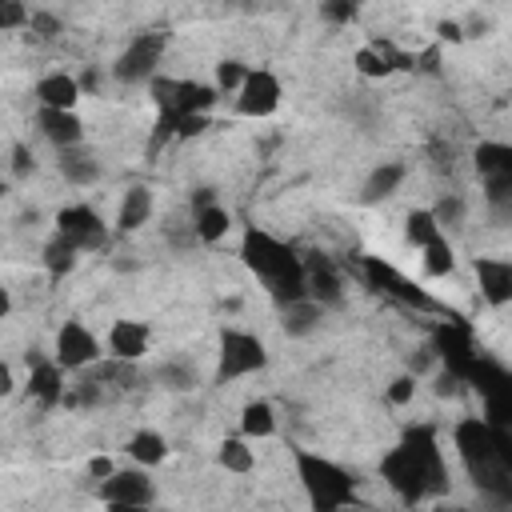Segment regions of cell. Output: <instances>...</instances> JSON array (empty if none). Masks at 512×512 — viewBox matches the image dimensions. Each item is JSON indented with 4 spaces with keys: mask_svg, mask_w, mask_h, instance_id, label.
Wrapping results in <instances>:
<instances>
[{
    "mask_svg": "<svg viewBox=\"0 0 512 512\" xmlns=\"http://www.w3.org/2000/svg\"><path fill=\"white\" fill-rule=\"evenodd\" d=\"M380 476L400 492L404 504H416L428 492H440L444 488V456L436 448V432L428 424L408 428L404 440L380 460Z\"/></svg>",
    "mask_w": 512,
    "mask_h": 512,
    "instance_id": "1",
    "label": "cell"
},
{
    "mask_svg": "<svg viewBox=\"0 0 512 512\" xmlns=\"http://www.w3.org/2000/svg\"><path fill=\"white\" fill-rule=\"evenodd\" d=\"M456 452L468 468V476L476 480V488H484L496 500H512V464L496 440V428L480 416H468L456 424Z\"/></svg>",
    "mask_w": 512,
    "mask_h": 512,
    "instance_id": "2",
    "label": "cell"
},
{
    "mask_svg": "<svg viewBox=\"0 0 512 512\" xmlns=\"http://www.w3.org/2000/svg\"><path fill=\"white\" fill-rule=\"evenodd\" d=\"M240 256L244 264L264 280V288L276 296V304H288V300H300L308 296V284H304V260L280 244L276 236L260 232V228H248L244 232V244H240Z\"/></svg>",
    "mask_w": 512,
    "mask_h": 512,
    "instance_id": "3",
    "label": "cell"
},
{
    "mask_svg": "<svg viewBox=\"0 0 512 512\" xmlns=\"http://www.w3.org/2000/svg\"><path fill=\"white\" fill-rule=\"evenodd\" d=\"M296 472H300V484H304V492H308V500L316 504V508H344V504H352V488H356V480L340 468V464H332V460H324V456H316V452H296Z\"/></svg>",
    "mask_w": 512,
    "mask_h": 512,
    "instance_id": "4",
    "label": "cell"
},
{
    "mask_svg": "<svg viewBox=\"0 0 512 512\" xmlns=\"http://www.w3.org/2000/svg\"><path fill=\"white\" fill-rule=\"evenodd\" d=\"M220 88H208V84H196V80H152V96H156V108H160V124L156 132H176L180 120L188 116H200L212 100H216Z\"/></svg>",
    "mask_w": 512,
    "mask_h": 512,
    "instance_id": "5",
    "label": "cell"
},
{
    "mask_svg": "<svg viewBox=\"0 0 512 512\" xmlns=\"http://www.w3.org/2000/svg\"><path fill=\"white\" fill-rule=\"evenodd\" d=\"M264 364H268V352L252 332L224 328V336H220V368H216L220 384L236 380V376H248V372H260Z\"/></svg>",
    "mask_w": 512,
    "mask_h": 512,
    "instance_id": "6",
    "label": "cell"
},
{
    "mask_svg": "<svg viewBox=\"0 0 512 512\" xmlns=\"http://www.w3.org/2000/svg\"><path fill=\"white\" fill-rule=\"evenodd\" d=\"M360 272H364V284H368V288H376V292H384V296H396V300H404L408 308H420V312H436V308H440L424 288H416L412 280H404V276H400L392 264H384L380 256H364Z\"/></svg>",
    "mask_w": 512,
    "mask_h": 512,
    "instance_id": "7",
    "label": "cell"
},
{
    "mask_svg": "<svg viewBox=\"0 0 512 512\" xmlns=\"http://www.w3.org/2000/svg\"><path fill=\"white\" fill-rule=\"evenodd\" d=\"M160 56H164V32H140V36L128 40V48L120 52V60H116V76H120L124 84L152 80Z\"/></svg>",
    "mask_w": 512,
    "mask_h": 512,
    "instance_id": "8",
    "label": "cell"
},
{
    "mask_svg": "<svg viewBox=\"0 0 512 512\" xmlns=\"http://www.w3.org/2000/svg\"><path fill=\"white\" fill-rule=\"evenodd\" d=\"M280 108V80L268 72V68H256V72H248V80L240 84V92H236V112L240 116H272Z\"/></svg>",
    "mask_w": 512,
    "mask_h": 512,
    "instance_id": "9",
    "label": "cell"
},
{
    "mask_svg": "<svg viewBox=\"0 0 512 512\" xmlns=\"http://www.w3.org/2000/svg\"><path fill=\"white\" fill-rule=\"evenodd\" d=\"M96 356H100V344H96V336L80 320H68L56 332V360H60V368H84Z\"/></svg>",
    "mask_w": 512,
    "mask_h": 512,
    "instance_id": "10",
    "label": "cell"
},
{
    "mask_svg": "<svg viewBox=\"0 0 512 512\" xmlns=\"http://www.w3.org/2000/svg\"><path fill=\"white\" fill-rule=\"evenodd\" d=\"M100 500H104V504H116V508L152 504V480H148L144 472H112V476L100 484Z\"/></svg>",
    "mask_w": 512,
    "mask_h": 512,
    "instance_id": "11",
    "label": "cell"
},
{
    "mask_svg": "<svg viewBox=\"0 0 512 512\" xmlns=\"http://www.w3.org/2000/svg\"><path fill=\"white\" fill-rule=\"evenodd\" d=\"M56 232L68 236V240H76L80 248H100V244H104V220H100L88 204L64 208V212L56 216Z\"/></svg>",
    "mask_w": 512,
    "mask_h": 512,
    "instance_id": "12",
    "label": "cell"
},
{
    "mask_svg": "<svg viewBox=\"0 0 512 512\" xmlns=\"http://www.w3.org/2000/svg\"><path fill=\"white\" fill-rule=\"evenodd\" d=\"M476 284H480V296L500 308L512 300V260H500V256H476Z\"/></svg>",
    "mask_w": 512,
    "mask_h": 512,
    "instance_id": "13",
    "label": "cell"
},
{
    "mask_svg": "<svg viewBox=\"0 0 512 512\" xmlns=\"http://www.w3.org/2000/svg\"><path fill=\"white\" fill-rule=\"evenodd\" d=\"M36 124H40V132H44L56 148H76V144L84 140V124L76 120L72 108H48V104H40Z\"/></svg>",
    "mask_w": 512,
    "mask_h": 512,
    "instance_id": "14",
    "label": "cell"
},
{
    "mask_svg": "<svg viewBox=\"0 0 512 512\" xmlns=\"http://www.w3.org/2000/svg\"><path fill=\"white\" fill-rule=\"evenodd\" d=\"M304 284H308V296L320 300V304H340V276L336 268L324 260V256H308L304 260Z\"/></svg>",
    "mask_w": 512,
    "mask_h": 512,
    "instance_id": "15",
    "label": "cell"
},
{
    "mask_svg": "<svg viewBox=\"0 0 512 512\" xmlns=\"http://www.w3.org/2000/svg\"><path fill=\"white\" fill-rule=\"evenodd\" d=\"M108 348L116 360H140L148 352V328L140 320H116L108 332Z\"/></svg>",
    "mask_w": 512,
    "mask_h": 512,
    "instance_id": "16",
    "label": "cell"
},
{
    "mask_svg": "<svg viewBox=\"0 0 512 512\" xmlns=\"http://www.w3.org/2000/svg\"><path fill=\"white\" fill-rule=\"evenodd\" d=\"M284 312H280V324H284V332L288 336H308L312 328H320V300H312V296H300V300H288V304H280Z\"/></svg>",
    "mask_w": 512,
    "mask_h": 512,
    "instance_id": "17",
    "label": "cell"
},
{
    "mask_svg": "<svg viewBox=\"0 0 512 512\" xmlns=\"http://www.w3.org/2000/svg\"><path fill=\"white\" fill-rule=\"evenodd\" d=\"M28 392H32L36 400H44V404L64 400V376H60V360H40V364H32Z\"/></svg>",
    "mask_w": 512,
    "mask_h": 512,
    "instance_id": "18",
    "label": "cell"
},
{
    "mask_svg": "<svg viewBox=\"0 0 512 512\" xmlns=\"http://www.w3.org/2000/svg\"><path fill=\"white\" fill-rule=\"evenodd\" d=\"M148 216H152V192H148L144 184L128 188L124 200H120V212H116V228H120V232H132V228H140Z\"/></svg>",
    "mask_w": 512,
    "mask_h": 512,
    "instance_id": "19",
    "label": "cell"
},
{
    "mask_svg": "<svg viewBox=\"0 0 512 512\" xmlns=\"http://www.w3.org/2000/svg\"><path fill=\"white\" fill-rule=\"evenodd\" d=\"M36 100L48 104V108H72V104L80 100V84H76L72 76H64V72L44 76V80L36 84Z\"/></svg>",
    "mask_w": 512,
    "mask_h": 512,
    "instance_id": "20",
    "label": "cell"
},
{
    "mask_svg": "<svg viewBox=\"0 0 512 512\" xmlns=\"http://www.w3.org/2000/svg\"><path fill=\"white\" fill-rule=\"evenodd\" d=\"M476 172H480V180L508 176L512 172V144H496V140L480 144L476 148Z\"/></svg>",
    "mask_w": 512,
    "mask_h": 512,
    "instance_id": "21",
    "label": "cell"
},
{
    "mask_svg": "<svg viewBox=\"0 0 512 512\" xmlns=\"http://www.w3.org/2000/svg\"><path fill=\"white\" fill-rule=\"evenodd\" d=\"M400 180H404V164L388 160V164H380V168H376V172L364 180V192H360V200H364V204H376V200L392 196Z\"/></svg>",
    "mask_w": 512,
    "mask_h": 512,
    "instance_id": "22",
    "label": "cell"
},
{
    "mask_svg": "<svg viewBox=\"0 0 512 512\" xmlns=\"http://www.w3.org/2000/svg\"><path fill=\"white\" fill-rule=\"evenodd\" d=\"M60 172L72 184H92L100 176V164L88 152H80V148H60Z\"/></svg>",
    "mask_w": 512,
    "mask_h": 512,
    "instance_id": "23",
    "label": "cell"
},
{
    "mask_svg": "<svg viewBox=\"0 0 512 512\" xmlns=\"http://www.w3.org/2000/svg\"><path fill=\"white\" fill-rule=\"evenodd\" d=\"M228 224H232V220H228V212H224L220 204H212V200H208V204H200V208H196V224H192V228H196V236H200L204 244H216V240H224Z\"/></svg>",
    "mask_w": 512,
    "mask_h": 512,
    "instance_id": "24",
    "label": "cell"
},
{
    "mask_svg": "<svg viewBox=\"0 0 512 512\" xmlns=\"http://www.w3.org/2000/svg\"><path fill=\"white\" fill-rule=\"evenodd\" d=\"M240 432H244V436H252V440H264V436H272V432H276V416H272V404H264V400H252V404H244V412H240Z\"/></svg>",
    "mask_w": 512,
    "mask_h": 512,
    "instance_id": "25",
    "label": "cell"
},
{
    "mask_svg": "<svg viewBox=\"0 0 512 512\" xmlns=\"http://www.w3.org/2000/svg\"><path fill=\"white\" fill-rule=\"evenodd\" d=\"M76 252H80V244L56 232V240H48V244H44V268H48L52 276H64V272H72Z\"/></svg>",
    "mask_w": 512,
    "mask_h": 512,
    "instance_id": "26",
    "label": "cell"
},
{
    "mask_svg": "<svg viewBox=\"0 0 512 512\" xmlns=\"http://www.w3.org/2000/svg\"><path fill=\"white\" fill-rule=\"evenodd\" d=\"M128 452H132V460H140V464H160V460L168 456V440H164L160 432H136V436L128 440Z\"/></svg>",
    "mask_w": 512,
    "mask_h": 512,
    "instance_id": "27",
    "label": "cell"
},
{
    "mask_svg": "<svg viewBox=\"0 0 512 512\" xmlns=\"http://www.w3.org/2000/svg\"><path fill=\"white\" fill-rule=\"evenodd\" d=\"M356 68H360L364 76H388V72L396 68V56H392V48L372 44V48H360V52H356Z\"/></svg>",
    "mask_w": 512,
    "mask_h": 512,
    "instance_id": "28",
    "label": "cell"
},
{
    "mask_svg": "<svg viewBox=\"0 0 512 512\" xmlns=\"http://www.w3.org/2000/svg\"><path fill=\"white\" fill-rule=\"evenodd\" d=\"M456 268V252H452V244L440 236V240H432V244H424V272L428 276H448Z\"/></svg>",
    "mask_w": 512,
    "mask_h": 512,
    "instance_id": "29",
    "label": "cell"
},
{
    "mask_svg": "<svg viewBox=\"0 0 512 512\" xmlns=\"http://www.w3.org/2000/svg\"><path fill=\"white\" fill-rule=\"evenodd\" d=\"M404 232H408V240L412 244H432V240H440V220H436V212H412L408 216V224H404Z\"/></svg>",
    "mask_w": 512,
    "mask_h": 512,
    "instance_id": "30",
    "label": "cell"
},
{
    "mask_svg": "<svg viewBox=\"0 0 512 512\" xmlns=\"http://www.w3.org/2000/svg\"><path fill=\"white\" fill-rule=\"evenodd\" d=\"M220 464H224L228 472H252L256 456H252V448H248L244 440H224V444H220Z\"/></svg>",
    "mask_w": 512,
    "mask_h": 512,
    "instance_id": "31",
    "label": "cell"
},
{
    "mask_svg": "<svg viewBox=\"0 0 512 512\" xmlns=\"http://www.w3.org/2000/svg\"><path fill=\"white\" fill-rule=\"evenodd\" d=\"M484 196L496 212L512 216V172L508 176H496V180H484Z\"/></svg>",
    "mask_w": 512,
    "mask_h": 512,
    "instance_id": "32",
    "label": "cell"
},
{
    "mask_svg": "<svg viewBox=\"0 0 512 512\" xmlns=\"http://www.w3.org/2000/svg\"><path fill=\"white\" fill-rule=\"evenodd\" d=\"M156 380H160L164 388H172V392H188V388L196 384V372H192L188 364H164V368L156 372Z\"/></svg>",
    "mask_w": 512,
    "mask_h": 512,
    "instance_id": "33",
    "label": "cell"
},
{
    "mask_svg": "<svg viewBox=\"0 0 512 512\" xmlns=\"http://www.w3.org/2000/svg\"><path fill=\"white\" fill-rule=\"evenodd\" d=\"M320 20H328V24H352L356 20V0H320Z\"/></svg>",
    "mask_w": 512,
    "mask_h": 512,
    "instance_id": "34",
    "label": "cell"
},
{
    "mask_svg": "<svg viewBox=\"0 0 512 512\" xmlns=\"http://www.w3.org/2000/svg\"><path fill=\"white\" fill-rule=\"evenodd\" d=\"M248 80V72L236 64V60H224V64H216V88L220 92H240V84Z\"/></svg>",
    "mask_w": 512,
    "mask_h": 512,
    "instance_id": "35",
    "label": "cell"
},
{
    "mask_svg": "<svg viewBox=\"0 0 512 512\" xmlns=\"http://www.w3.org/2000/svg\"><path fill=\"white\" fill-rule=\"evenodd\" d=\"M460 216H464L460 196H444V200L436 204V220H440V228H444V224H460Z\"/></svg>",
    "mask_w": 512,
    "mask_h": 512,
    "instance_id": "36",
    "label": "cell"
},
{
    "mask_svg": "<svg viewBox=\"0 0 512 512\" xmlns=\"http://www.w3.org/2000/svg\"><path fill=\"white\" fill-rule=\"evenodd\" d=\"M412 396H416V380H412V376H396V380L388 384V400H392V404H408Z\"/></svg>",
    "mask_w": 512,
    "mask_h": 512,
    "instance_id": "37",
    "label": "cell"
},
{
    "mask_svg": "<svg viewBox=\"0 0 512 512\" xmlns=\"http://www.w3.org/2000/svg\"><path fill=\"white\" fill-rule=\"evenodd\" d=\"M28 28H32L36 36H44V40L60 32V24H56V16H44V12H40V16H28Z\"/></svg>",
    "mask_w": 512,
    "mask_h": 512,
    "instance_id": "38",
    "label": "cell"
},
{
    "mask_svg": "<svg viewBox=\"0 0 512 512\" xmlns=\"http://www.w3.org/2000/svg\"><path fill=\"white\" fill-rule=\"evenodd\" d=\"M12 172H16V176H28V172H32V152H28L24 144L12 148Z\"/></svg>",
    "mask_w": 512,
    "mask_h": 512,
    "instance_id": "39",
    "label": "cell"
},
{
    "mask_svg": "<svg viewBox=\"0 0 512 512\" xmlns=\"http://www.w3.org/2000/svg\"><path fill=\"white\" fill-rule=\"evenodd\" d=\"M24 20V8H20V0H4V28H16Z\"/></svg>",
    "mask_w": 512,
    "mask_h": 512,
    "instance_id": "40",
    "label": "cell"
},
{
    "mask_svg": "<svg viewBox=\"0 0 512 512\" xmlns=\"http://www.w3.org/2000/svg\"><path fill=\"white\" fill-rule=\"evenodd\" d=\"M88 472H92V476H100V480H108L116 468H112V460H104V456H100V460H92V464H88Z\"/></svg>",
    "mask_w": 512,
    "mask_h": 512,
    "instance_id": "41",
    "label": "cell"
},
{
    "mask_svg": "<svg viewBox=\"0 0 512 512\" xmlns=\"http://www.w3.org/2000/svg\"><path fill=\"white\" fill-rule=\"evenodd\" d=\"M440 36H444V40H460V24H448V20H444V24H440Z\"/></svg>",
    "mask_w": 512,
    "mask_h": 512,
    "instance_id": "42",
    "label": "cell"
},
{
    "mask_svg": "<svg viewBox=\"0 0 512 512\" xmlns=\"http://www.w3.org/2000/svg\"><path fill=\"white\" fill-rule=\"evenodd\" d=\"M96 84H100V76H96V72H88V76L80 80V88H96Z\"/></svg>",
    "mask_w": 512,
    "mask_h": 512,
    "instance_id": "43",
    "label": "cell"
}]
</instances>
